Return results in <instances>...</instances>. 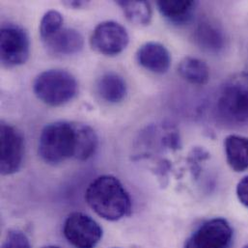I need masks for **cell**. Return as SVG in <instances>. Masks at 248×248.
<instances>
[{"mask_svg": "<svg viewBox=\"0 0 248 248\" xmlns=\"http://www.w3.org/2000/svg\"><path fill=\"white\" fill-rule=\"evenodd\" d=\"M118 6L124 12L126 18L133 24L146 26L152 20L153 11L151 4L147 1H118Z\"/></svg>", "mask_w": 248, "mask_h": 248, "instance_id": "obj_18", "label": "cell"}, {"mask_svg": "<svg viewBox=\"0 0 248 248\" xmlns=\"http://www.w3.org/2000/svg\"><path fill=\"white\" fill-rule=\"evenodd\" d=\"M63 233L75 248H95L103 238V229L91 217L83 213H72L65 220Z\"/></svg>", "mask_w": 248, "mask_h": 248, "instance_id": "obj_6", "label": "cell"}, {"mask_svg": "<svg viewBox=\"0 0 248 248\" xmlns=\"http://www.w3.org/2000/svg\"><path fill=\"white\" fill-rule=\"evenodd\" d=\"M97 91L100 97L109 104L121 103L127 93L124 78L113 72L103 75L97 82Z\"/></svg>", "mask_w": 248, "mask_h": 248, "instance_id": "obj_15", "label": "cell"}, {"mask_svg": "<svg viewBox=\"0 0 248 248\" xmlns=\"http://www.w3.org/2000/svg\"><path fill=\"white\" fill-rule=\"evenodd\" d=\"M226 160L235 172L248 169V137L231 134L224 140Z\"/></svg>", "mask_w": 248, "mask_h": 248, "instance_id": "obj_13", "label": "cell"}, {"mask_svg": "<svg viewBox=\"0 0 248 248\" xmlns=\"http://www.w3.org/2000/svg\"><path fill=\"white\" fill-rule=\"evenodd\" d=\"M1 158L0 170L2 175H12L17 172L22 164L24 141L20 132L4 121L0 124Z\"/></svg>", "mask_w": 248, "mask_h": 248, "instance_id": "obj_9", "label": "cell"}, {"mask_svg": "<svg viewBox=\"0 0 248 248\" xmlns=\"http://www.w3.org/2000/svg\"><path fill=\"white\" fill-rule=\"evenodd\" d=\"M84 4H85V2H83V1H67L66 2V5H68L70 7H75V8H80Z\"/></svg>", "mask_w": 248, "mask_h": 248, "instance_id": "obj_22", "label": "cell"}, {"mask_svg": "<svg viewBox=\"0 0 248 248\" xmlns=\"http://www.w3.org/2000/svg\"><path fill=\"white\" fill-rule=\"evenodd\" d=\"M217 108L219 115L227 121L248 122V73L235 74L225 81Z\"/></svg>", "mask_w": 248, "mask_h": 248, "instance_id": "obj_4", "label": "cell"}, {"mask_svg": "<svg viewBox=\"0 0 248 248\" xmlns=\"http://www.w3.org/2000/svg\"><path fill=\"white\" fill-rule=\"evenodd\" d=\"M136 60L141 67L156 75L167 73L171 65L169 50L157 42H148L142 45L136 52Z\"/></svg>", "mask_w": 248, "mask_h": 248, "instance_id": "obj_10", "label": "cell"}, {"mask_svg": "<svg viewBox=\"0 0 248 248\" xmlns=\"http://www.w3.org/2000/svg\"><path fill=\"white\" fill-rule=\"evenodd\" d=\"M85 199L89 207L108 221H118L129 217L132 211L128 192L123 184L111 175L96 178L88 186Z\"/></svg>", "mask_w": 248, "mask_h": 248, "instance_id": "obj_1", "label": "cell"}, {"mask_svg": "<svg viewBox=\"0 0 248 248\" xmlns=\"http://www.w3.org/2000/svg\"><path fill=\"white\" fill-rule=\"evenodd\" d=\"M233 240L230 223L221 217L202 224L186 241L185 248H229Z\"/></svg>", "mask_w": 248, "mask_h": 248, "instance_id": "obj_7", "label": "cell"}, {"mask_svg": "<svg viewBox=\"0 0 248 248\" xmlns=\"http://www.w3.org/2000/svg\"><path fill=\"white\" fill-rule=\"evenodd\" d=\"M33 91L44 104L60 107L75 99L78 92V83L67 71L47 70L35 78Z\"/></svg>", "mask_w": 248, "mask_h": 248, "instance_id": "obj_3", "label": "cell"}, {"mask_svg": "<svg viewBox=\"0 0 248 248\" xmlns=\"http://www.w3.org/2000/svg\"><path fill=\"white\" fill-rule=\"evenodd\" d=\"M196 44L204 50L217 53L225 46V34L221 27L209 19L201 20L194 31Z\"/></svg>", "mask_w": 248, "mask_h": 248, "instance_id": "obj_12", "label": "cell"}, {"mask_svg": "<svg viewBox=\"0 0 248 248\" xmlns=\"http://www.w3.org/2000/svg\"><path fill=\"white\" fill-rule=\"evenodd\" d=\"M30 54L27 32L15 24L4 25L0 32V59L4 67L13 68L25 64Z\"/></svg>", "mask_w": 248, "mask_h": 248, "instance_id": "obj_5", "label": "cell"}, {"mask_svg": "<svg viewBox=\"0 0 248 248\" xmlns=\"http://www.w3.org/2000/svg\"><path fill=\"white\" fill-rule=\"evenodd\" d=\"M96 131L88 124L78 123V152L76 159L84 161L94 155L98 148Z\"/></svg>", "mask_w": 248, "mask_h": 248, "instance_id": "obj_17", "label": "cell"}, {"mask_svg": "<svg viewBox=\"0 0 248 248\" xmlns=\"http://www.w3.org/2000/svg\"><path fill=\"white\" fill-rule=\"evenodd\" d=\"M38 152L47 164L75 158L78 152V123L58 121L46 124L40 135Z\"/></svg>", "mask_w": 248, "mask_h": 248, "instance_id": "obj_2", "label": "cell"}, {"mask_svg": "<svg viewBox=\"0 0 248 248\" xmlns=\"http://www.w3.org/2000/svg\"><path fill=\"white\" fill-rule=\"evenodd\" d=\"M43 42L50 53L65 56L78 53L84 46V39L79 31L64 26Z\"/></svg>", "mask_w": 248, "mask_h": 248, "instance_id": "obj_11", "label": "cell"}, {"mask_svg": "<svg viewBox=\"0 0 248 248\" xmlns=\"http://www.w3.org/2000/svg\"><path fill=\"white\" fill-rule=\"evenodd\" d=\"M129 42L126 29L113 20L101 22L94 29L90 45L92 48L107 56H115L125 49Z\"/></svg>", "mask_w": 248, "mask_h": 248, "instance_id": "obj_8", "label": "cell"}, {"mask_svg": "<svg viewBox=\"0 0 248 248\" xmlns=\"http://www.w3.org/2000/svg\"><path fill=\"white\" fill-rule=\"evenodd\" d=\"M180 76L186 81L196 85H205L209 82L211 73L208 65L201 59L186 56L178 66Z\"/></svg>", "mask_w": 248, "mask_h": 248, "instance_id": "obj_16", "label": "cell"}, {"mask_svg": "<svg viewBox=\"0 0 248 248\" xmlns=\"http://www.w3.org/2000/svg\"><path fill=\"white\" fill-rule=\"evenodd\" d=\"M59 248V247H56V246H47V247H44V248Z\"/></svg>", "mask_w": 248, "mask_h": 248, "instance_id": "obj_23", "label": "cell"}, {"mask_svg": "<svg viewBox=\"0 0 248 248\" xmlns=\"http://www.w3.org/2000/svg\"><path fill=\"white\" fill-rule=\"evenodd\" d=\"M158 11L169 22L176 25L188 23L195 12V1L163 0L156 2Z\"/></svg>", "mask_w": 248, "mask_h": 248, "instance_id": "obj_14", "label": "cell"}, {"mask_svg": "<svg viewBox=\"0 0 248 248\" xmlns=\"http://www.w3.org/2000/svg\"><path fill=\"white\" fill-rule=\"evenodd\" d=\"M1 248H31V245L23 232L13 229L7 233Z\"/></svg>", "mask_w": 248, "mask_h": 248, "instance_id": "obj_20", "label": "cell"}, {"mask_svg": "<svg viewBox=\"0 0 248 248\" xmlns=\"http://www.w3.org/2000/svg\"><path fill=\"white\" fill-rule=\"evenodd\" d=\"M248 248V246H247V247H245V248Z\"/></svg>", "mask_w": 248, "mask_h": 248, "instance_id": "obj_24", "label": "cell"}, {"mask_svg": "<svg viewBox=\"0 0 248 248\" xmlns=\"http://www.w3.org/2000/svg\"><path fill=\"white\" fill-rule=\"evenodd\" d=\"M236 192L239 201L248 208V175L239 182Z\"/></svg>", "mask_w": 248, "mask_h": 248, "instance_id": "obj_21", "label": "cell"}, {"mask_svg": "<svg viewBox=\"0 0 248 248\" xmlns=\"http://www.w3.org/2000/svg\"><path fill=\"white\" fill-rule=\"evenodd\" d=\"M63 16L55 10L46 12L40 22V36L42 41L46 40L63 27Z\"/></svg>", "mask_w": 248, "mask_h": 248, "instance_id": "obj_19", "label": "cell"}]
</instances>
